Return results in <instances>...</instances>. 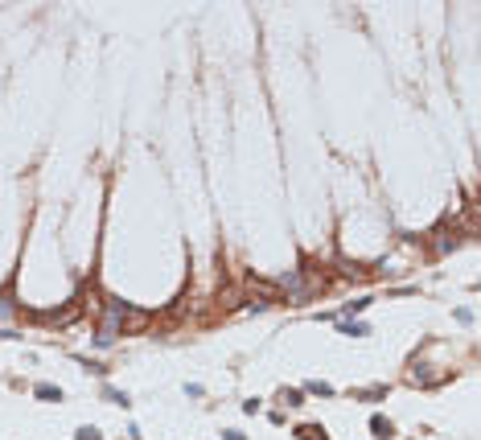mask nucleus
<instances>
[{
  "mask_svg": "<svg viewBox=\"0 0 481 440\" xmlns=\"http://www.w3.org/2000/svg\"><path fill=\"white\" fill-rule=\"evenodd\" d=\"M37 395H41L45 403H58V399H62V391H58V387H50V383H37Z\"/></svg>",
  "mask_w": 481,
  "mask_h": 440,
  "instance_id": "obj_1",
  "label": "nucleus"
},
{
  "mask_svg": "<svg viewBox=\"0 0 481 440\" xmlns=\"http://www.w3.org/2000/svg\"><path fill=\"white\" fill-rule=\"evenodd\" d=\"M309 391H313V395H333V387H329V383H309Z\"/></svg>",
  "mask_w": 481,
  "mask_h": 440,
  "instance_id": "obj_5",
  "label": "nucleus"
},
{
  "mask_svg": "<svg viewBox=\"0 0 481 440\" xmlns=\"http://www.w3.org/2000/svg\"><path fill=\"white\" fill-rule=\"evenodd\" d=\"M296 432H300V440H329V436H325L321 428H313V424H305V428H296Z\"/></svg>",
  "mask_w": 481,
  "mask_h": 440,
  "instance_id": "obj_3",
  "label": "nucleus"
},
{
  "mask_svg": "<svg viewBox=\"0 0 481 440\" xmlns=\"http://www.w3.org/2000/svg\"><path fill=\"white\" fill-rule=\"evenodd\" d=\"M226 440H243V436H238V432H230V436H226Z\"/></svg>",
  "mask_w": 481,
  "mask_h": 440,
  "instance_id": "obj_7",
  "label": "nucleus"
},
{
  "mask_svg": "<svg viewBox=\"0 0 481 440\" xmlns=\"http://www.w3.org/2000/svg\"><path fill=\"white\" fill-rule=\"evenodd\" d=\"M370 432H374L378 440H387V436H391V424H387L382 416H374V420H370Z\"/></svg>",
  "mask_w": 481,
  "mask_h": 440,
  "instance_id": "obj_2",
  "label": "nucleus"
},
{
  "mask_svg": "<svg viewBox=\"0 0 481 440\" xmlns=\"http://www.w3.org/2000/svg\"><path fill=\"white\" fill-rule=\"evenodd\" d=\"M78 440H103V436H99L95 428H82V432H78Z\"/></svg>",
  "mask_w": 481,
  "mask_h": 440,
  "instance_id": "obj_6",
  "label": "nucleus"
},
{
  "mask_svg": "<svg viewBox=\"0 0 481 440\" xmlns=\"http://www.w3.org/2000/svg\"><path fill=\"white\" fill-rule=\"evenodd\" d=\"M342 333H350V337H362V333H370L366 325H358V321H342Z\"/></svg>",
  "mask_w": 481,
  "mask_h": 440,
  "instance_id": "obj_4",
  "label": "nucleus"
}]
</instances>
